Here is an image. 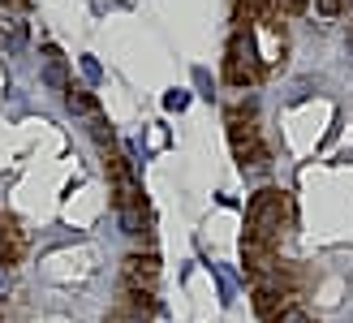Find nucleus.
Listing matches in <instances>:
<instances>
[{
  "instance_id": "5",
  "label": "nucleus",
  "mask_w": 353,
  "mask_h": 323,
  "mask_svg": "<svg viewBox=\"0 0 353 323\" xmlns=\"http://www.w3.org/2000/svg\"><path fill=\"white\" fill-rule=\"evenodd\" d=\"M121 280L134 293H155L160 289V259L155 255H130L121 259Z\"/></svg>"
},
{
  "instance_id": "2",
  "label": "nucleus",
  "mask_w": 353,
  "mask_h": 323,
  "mask_svg": "<svg viewBox=\"0 0 353 323\" xmlns=\"http://www.w3.org/2000/svg\"><path fill=\"white\" fill-rule=\"evenodd\" d=\"M224 125H228V142H233V155L241 159V168H245V173H268L272 159H268V147L259 142L254 117L245 112V108H228Z\"/></svg>"
},
{
  "instance_id": "10",
  "label": "nucleus",
  "mask_w": 353,
  "mask_h": 323,
  "mask_svg": "<svg viewBox=\"0 0 353 323\" xmlns=\"http://www.w3.org/2000/svg\"><path fill=\"white\" fill-rule=\"evenodd\" d=\"M65 104H69V112H82V117H95L99 121V104L91 91H78V86H69L65 91Z\"/></svg>"
},
{
  "instance_id": "13",
  "label": "nucleus",
  "mask_w": 353,
  "mask_h": 323,
  "mask_svg": "<svg viewBox=\"0 0 353 323\" xmlns=\"http://www.w3.org/2000/svg\"><path fill=\"white\" fill-rule=\"evenodd\" d=\"M314 9H319L323 17H336V13L345 9V0H314Z\"/></svg>"
},
{
  "instance_id": "15",
  "label": "nucleus",
  "mask_w": 353,
  "mask_h": 323,
  "mask_svg": "<svg viewBox=\"0 0 353 323\" xmlns=\"http://www.w3.org/2000/svg\"><path fill=\"white\" fill-rule=\"evenodd\" d=\"M194 82L203 86V95H211V82H207V74H203V69H194Z\"/></svg>"
},
{
  "instance_id": "12",
  "label": "nucleus",
  "mask_w": 353,
  "mask_h": 323,
  "mask_svg": "<svg viewBox=\"0 0 353 323\" xmlns=\"http://www.w3.org/2000/svg\"><path fill=\"white\" fill-rule=\"evenodd\" d=\"M185 104H190V95H185V91H168V95H164V108H168V112H181Z\"/></svg>"
},
{
  "instance_id": "1",
  "label": "nucleus",
  "mask_w": 353,
  "mask_h": 323,
  "mask_svg": "<svg viewBox=\"0 0 353 323\" xmlns=\"http://www.w3.org/2000/svg\"><path fill=\"white\" fill-rule=\"evenodd\" d=\"M289 224H293V203L280 190H259L245 207V237H254L263 246L280 250V237H285Z\"/></svg>"
},
{
  "instance_id": "6",
  "label": "nucleus",
  "mask_w": 353,
  "mask_h": 323,
  "mask_svg": "<svg viewBox=\"0 0 353 323\" xmlns=\"http://www.w3.org/2000/svg\"><path fill=\"white\" fill-rule=\"evenodd\" d=\"M22 255H26V237H22V228H17L13 215L0 211V267H13Z\"/></svg>"
},
{
  "instance_id": "7",
  "label": "nucleus",
  "mask_w": 353,
  "mask_h": 323,
  "mask_svg": "<svg viewBox=\"0 0 353 323\" xmlns=\"http://www.w3.org/2000/svg\"><path fill=\"white\" fill-rule=\"evenodd\" d=\"M241 259H245V267H250L254 276L276 272V267H280L276 246H263V242H254V237H241Z\"/></svg>"
},
{
  "instance_id": "3",
  "label": "nucleus",
  "mask_w": 353,
  "mask_h": 323,
  "mask_svg": "<svg viewBox=\"0 0 353 323\" xmlns=\"http://www.w3.org/2000/svg\"><path fill=\"white\" fill-rule=\"evenodd\" d=\"M108 177H112V190H117V211H121V228L130 237H143L147 233V215H143V190H138L134 173L121 164V155L108 151Z\"/></svg>"
},
{
  "instance_id": "17",
  "label": "nucleus",
  "mask_w": 353,
  "mask_h": 323,
  "mask_svg": "<svg viewBox=\"0 0 353 323\" xmlns=\"http://www.w3.org/2000/svg\"><path fill=\"white\" fill-rule=\"evenodd\" d=\"M276 5H285V9H293V13H297V9H306V0H276Z\"/></svg>"
},
{
  "instance_id": "11",
  "label": "nucleus",
  "mask_w": 353,
  "mask_h": 323,
  "mask_svg": "<svg viewBox=\"0 0 353 323\" xmlns=\"http://www.w3.org/2000/svg\"><path fill=\"white\" fill-rule=\"evenodd\" d=\"M276 323H314V319H310V315H306V311L293 302V306H285V311H280V319H276Z\"/></svg>"
},
{
  "instance_id": "16",
  "label": "nucleus",
  "mask_w": 353,
  "mask_h": 323,
  "mask_svg": "<svg viewBox=\"0 0 353 323\" xmlns=\"http://www.w3.org/2000/svg\"><path fill=\"white\" fill-rule=\"evenodd\" d=\"M9 284H13V280H9V267H0V297L9 293Z\"/></svg>"
},
{
  "instance_id": "9",
  "label": "nucleus",
  "mask_w": 353,
  "mask_h": 323,
  "mask_svg": "<svg viewBox=\"0 0 353 323\" xmlns=\"http://www.w3.org/2000/svg\"><path fill=\"white\" fill-rule=\"evenodd\" d=\"M43 82L52 91H69V74H65V61L57 48H48V61H43Z\"/></svg>"
},
{
  "instance_id": "8",
  "label": "nucleus",
  "mask_w": 353,
  "mask_h": 323,
  "mask_svg": "<svg viewBox=\"0 0 353 323\" xmlns=\"http://www.w3.org/2000/svg\"><path fill=\"white\" fill-rule=\"evenodd\" d=\"M285 306H293V297H289V293L254 289V315H259L263 323H276V319H280V311H285Z\"/></svg>"
},
{
  "instance_id": "4",
  "label": "nucleus",
  "mask_w": 353,
  "mask_h": 323,
  "mask_svg": "<svg viewBox=\"0 0 353 323\" xmlns=\"http://www.w3.org/2000/svg\"><path fill=\"white\" fill-rule=\"evenodd\" d=\"M263 74V65H259V48L254 39L245 30H237L233 39H228V57H224V78L233 82V86H254Z\"/></svg>"
},
{
  "instance_id": "14",
  "label": "nucleus",
  "mask_w": 353,
  "mask_h": 323,
  "mask_svg": "<svg viewBox=\"0 0 353 323\" xmlns=\"http://www.w3.org/2000/svg\"><path fill=\"white\" fill-rule=\"evenodd\" d=\"M82 74L91 78V82H99V78H103V69H99V61H95V57H82Z\"/></svg>"
}]
</instances>
